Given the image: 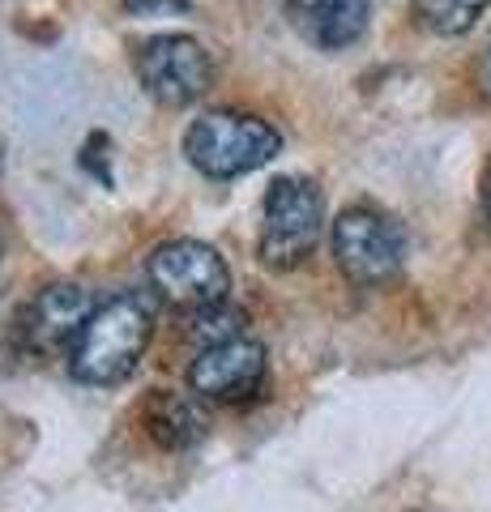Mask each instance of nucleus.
<instances>
[{"mask_svg":"<svg viewBox=\"0 0 491 512\" xmlns=\"http://www.w3.org/2000/svg\"><path fill=\"white\" fill-rule=\"evenodd\" d=\"M154 333V299L141 291H116L94 303L69 350V367L82 384H120L146 355Z\"/></svg>","mask_w":491,"mask_h":512,"instance_id":"1","label":"nucleus"},{"mask_svg":"<svg viewBox=\"0 0 491 512\" xmlns=\"http://www.w3.org/2000/svg\"><path fill=\"white\" fill-rule=\"evenodd\" d=\"M278 146V128L261 116H244V111H201L184 133L188 163L214 175V180H231V175L265 167L278 154Z\"/></svg>","mask_w":491,"mask_h":512,"instance_id":"2","label":"nucleus"},{"mask_svg":"<svg viewBox=\"0 0 491 512\" xmlns=\"http://www.w3.org/2000/svg\"><path fill=\"white\" fill-rule=\"evenodd\" d=\"M334 261L359 286L389 282L406 261L402 222L385 214L380 205H346L334 218Z\"/></svg>","mask_w":491,"mask_h":512,"instance_id":"3","label":"nucleus"},{"mask_svg":"<svg viewBox=\"0 0 491 512\" xmlns=\"http://www.w3.org/2000/svg\"><path fill=\"white\" fill-rule=\"evenodd\" d=\"M150 286L180 312H201L227 303L231 269L210 244L201 239H167L150 252Z\"/></svg>","mask_w":491,"mask_h":512,"instance_id":"4","label":"nucleus"},{"mask_svg":"<svg viewBox=\"0 0 491 512\" xmlns=\"http://www.w3.org/2000/svg\"><path fill=\"white\" fill-rule=\"evenodd\" d=\"M321 222L325 205L312 180H299V175L274 180L261 205V261L274 269L299 265L321 235Z\"/></svg>","mask_w":491,"mask_h":512,"instance_id":"5","label":"nucleus"},{"mask_svg":"<svg viewBox=\"0 0 491 512\" xmlns=\"http://www.w3.org/2000/svg\"><path fill=\"white\" fill-rule=\"evenodd\" d=\"M137 77L150 90V99L184 107L210 90L214 60L193 35H154L137 52Z\"/></svg>","mask_w":491,"mask_h":512,"instance_id":"6","label":"nucleus"},{"mask_svg":"<svg viewBox=\"0 0 491 512\" xmlns=\"http://www.w3.org/2000/svg\"><path fill=\"white\" fill-rule=\"evenodd\" d=\"M265 384V346L252 338H231L218 346H201L188 363V389L201 402H244Z\"/></svg>","mask_w":491,"mask_h":512,"instance_id":"7","label":"nucleus"},{"mask_svg":"<svg viewBox=\"0 0 491 512\" xmlns=\"http://www.w3.org/2000/svg\"><path fill=\"white\" fill-rule=\"evenodd\" d=\"M94 312V299L82 291L77 282H52L35 295V303L22 316L26 342L35 350H73L77 333H82L86 316Z\"/></svg>","mask_w":491,"mask_h":512,"instance_id":"8","label":"nucleus"},{"mask_svg":"<svg viewBox=\"0 0 491 512\" xmlns=\"http://www.w3.org/2000/svg\"><path fill=\"white\" fill-rule=\"evenodd\" d=\"M295 30L316 47H346L363 35L372 0H287Z\"/></svg>","mask_w":491,"mask_h":512,"instance_id":"9","label":"nucleus"},{"mask_svg":"<svg viewBox=\"0 0 491 512\" xmlns=\"http://www.w3.org/2000/svg\"><path fill=\"white\" fill-rule=\"evenodd\" d=\"M146 427L158 444L188 448L205 436V410L197 393H154L146 402Z\"/></svg>","mask_w":491,"mask_h":512,"instance_id":"10","label":"nucleus"},{"mask_svg":"<svg viewBox=\"0 0 491 512\" xmlns=\"http://www.w3.org/2000/svg\"><path fill=\"white\" fill-rule=\"evenodd\" d=\"M184 333H188L193 342H201V346H218V342L244 338V312L231 308V303H214V308L188 312Z\"/></svg>","mask_w":491,"mask_h":512,"instance_id":"11","label":"nucleus"},{"mask_svg":"<svg viewBox=\"0 0 491 512\" xmlns=\"http://www.w3.org/2000/svg\"><path fill=\"white\" fill-rule=\"evenodd\" d=\"M491 0H415L419 18L440 35H462L487 13Z\"/></svg>","mask_w":491,"mask_h":512,"instance_id":"12","label":"nucleus"},{"mask_svg":"<svg viewBox=\"0 0 491 512\" xmlns=\"http://www.w3.org/2000/svg\"><path fill=\"white\" fill-rule=\"evenodd\" d=\"M479 205H483V227L491 231V167L483 175V192H479Z\"/></svg>","mask_w":491,"mask_h":512,"instance_id":"13","label":"nucleus"},{"mask_svg":"<svg viewBox=\"0 0 491 512\" xmlns=\"http://www.w3.org/2000/svg\"><path fill=\"white\" fill-rule=\"evenodd\" d=\"M133 5H184V0H133Z\"/></svg>","mask_w":491,"mask_h":512,"instance_id":"14","label":"nucleus"}]
</instances>
